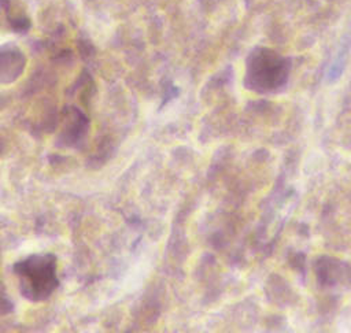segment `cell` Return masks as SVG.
<instances>
[{
    "label": "cell",
    "instance_id": "obj_4",
    "mask_svg": "<svg viewBox=\"0 0 351 333\" xmlns=\"http://www.w3.org/2000/svg\"><path fill=\"white\" fill-rule=\"evenodd\" d=\"M0 10L4 11L10 27L15 32H25L30 27V21L19 4L12 0H0Z\"/></svg>",
    "mask_w": 351,
    "mask_h": 333
},
{
    "label": "cell",
    "instance_id": "obj_3",
    "mask_svg": "<svg viewBox=\"0 0 351 333\" xmlns=\"http://www.w3.org/2000/svg\"><path fill=\"white\" fill-rule=\"evenodd\" d=\"M26 59L23 52L11 45H0V84H10L16 81L23 73Z\"/></svg>",
    "mask_w": 351,
    "mask_h": 333
},
{
    "label": "cell",
    "instance_id": "obj_2",
    "mask_svg": "<svg viewBox=\"0 0 351 333\" xmlns=\"http://www.w3.org/2000/svg\"><path fill=\"white\" fill-rule=\"evenodd\" d=\"M289 73L287 58L269 48H256L247 60L245 84L259 92H269L282 86Z\"/></svg>",
    "mask_w": 351,
    "mask_h": 333
},
{
    "label": "cell",
    "instance_id": "obj_1",
    "mask_svg": "<svg viewBox=\"0 0 351 333\" xmlns=\"http://www.w3.org/2000/svg\"><path fill=\"white\" fill-rule=\"evenodd\" d=\"M19 292L30 301L51 297L59 285L58 262L52 254H34L14 264Z\"/></svg>",
    "mask_w": 351,
    "mask_h": 333
}]
</instances>
